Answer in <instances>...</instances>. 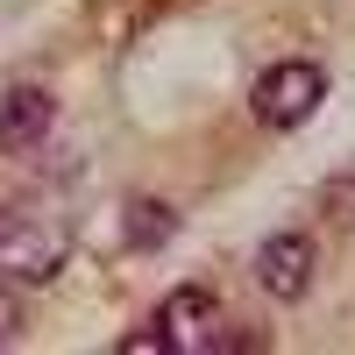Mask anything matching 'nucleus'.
Returning <instances> with one entry per match:
<instances>
[{
	"label": "nucleus",
	"mask_w": 355,
	"mask_h": 355,
	"mask_svg": "<svg viewBox=\"0 0 355 355\" xmlns=\"http://www.w3.org/2000/svg\"><path fill=\"white\" fill-rule=\"evenodd\" d=\"M313 263H320L313 234H306V227H277V234H263V249H256V284L270 291L277 306H291V299H306Z\"/></svg>",
	"instance_id": "nucleus-4"
},
{
	"label": "nucleus",
	"mask_w": 355,
	"mask_h": 355,
	"mask_svg": "<svg viewBox=\"0 0 355 355\" xmlns=\"http://www.w3.org/2000/svg\"><path fill=\"white\" fill-rule=\"evenodd\" d=\"M50 128H57V100L43 93V85H15V93H0V150H8V157L43 150Z\"/></svg>",
	"instance_id": "nucleus-5"
},
{
	"label": "nucleus",
	"mask_w": 355,
	"mask_h": 355,
	"mask_svg": "<svg viewBox=\"0 0 355 355\" xmlns=\"http://www.w3.org/2000/svg\"><path fill=\"white\" fill-rule=\"evenodd\" d=\"M64 249H71V234L57 214H43L28 199L0 206V284H50L64 270Z\"/></svg>",
	"instance_id": "nucleus-1"
},
{
	"label": "nucleus",
	"mask_w": 355,
	"mask_h": 355,
	"mask_svg": "<svg viewBox=\"0 0 355 355\" xmlns=\"http://www.w3.org/2000/svg\"><path fill=\"white\" fill-rule=\"evenodd\" d=\"M150 334H157V348H171V355H206V348H220V299L206 284H178L171 299L157 306V320H150Z\"/></svg>",
	"instance_id": "nucleus-3"
},
{
	"label": "nucleus",
	"mask_w": 355,
	"mask_h": 355,
	"mask_svg": "<svg viewBox=\"0 0 355 355\" xmlns=\"http://www.w3.org/2000/svg\"><path fill=\"white\" fill-rule=\"evenodd\" d=\"M327 220L334 227H355V171H341L334 185H327Z\"/></svg>",
	"instance_id": "nucleus-7"
},
{
	"label": "nucleus",
	"mask_w": 355,
	"mask_h": 355,
	"mask_svg": "<svg viewBox=\"0 0 355 355\" xmlns=\"http://www.w3.org/2000/svg\"><path fill=\"white\" fill-rule=\"evenodd\" d=\"M327 100V71L313 64V57H277V64H263L256 85H249V114L263 128H299L320 114Z\"/></svg>",
	"instance_id": "nucleus-2"
},
{
	"label": "nucleus",
	"mask_w": 355,
	"mask_h": 355,
	"mask_svg": "<svg viewBox=\"0 0 355 355\" xmlns=\"http://www.w3.org/2000/svg\"><path fill=\"white\" fill-rule=\"evenodd\" d=\"M15 291H21V284H0V348L21 334V299H15Z\"/></svg>",
	"instance_id": "nucleus-8"
},
{
	"label": "nucleus",
	"mask_w": 355,
	"mask_h": 355,
	"mask_svg": "<svg viewBox=\"0 0 355 355\" xmlns=\"http://www.w3.org/2000/svg\"><path fill=\"white\" fill-rule=\"evenodd\" d=\"M121 242H128L135 256L171 249V242H178V206H164V199H150V192H135V199L121 206Z\"/></svg>",
	"instance_id": "nucleus-6"
}]
</instances>
